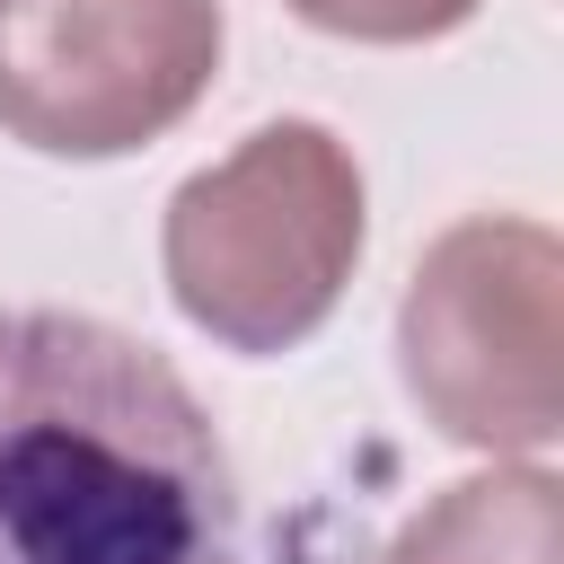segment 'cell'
Instances as JSON below:
<instances>
[{"label": "cell", "instance_id": "cell-1", "mask_svg": "<svg viewBox=\"0 0 564 564\" xmlns=\"http://www.w3.org/2000/svg\"><path fill=\"white\" fill-rule=\"evenodd\" d=\"M0 564H238V467L159 344L0 308Z\"/></svg>", "mask_w": 564, "mask_h": 564}, {"label": "cell", "instance_id": "cell-2", "mask_svg": "<svg viewBox=\"0 0 564 564\" xmlns=\"http://www.w3.org/2000/svg\"><path fill=\"white\" fill-rule=\"evenodd\" d=\"M361 238H370L361 159L326 123L282 115L167 194L159 273L194 335L264 361L335 317Z\"/></svg>", "mask_w": 564, "mask_h": 564}, {"label": "cell", "instance_id": "cell-3", "mask_svg": "<svg viewBox=\"0 0 564 564\" xmlns=\"http://www.w3.org/2000/svg\"><path fill=\"white\" fill-rule=\"evenodd\" d=\"M397 370L441 441L546 458L564 441V238L529 212L441 229L397 300Z\"/></svg>", "mask_w": 564, "mask_h": 564}, {"label": "cell", "instance_id": "cell-4", "mask_svg": "<svg viewBox=\"0 0 564 564\" xmlns=\"http://www.w3.org/2000/svg\"><path fill=\"white\" fill-rule=\"evenodd\" d=\"M220 44V0H0V132L35 159H132L203 106Z\"/></svg>", "mask_w": 564, "mask_h": 564}, {"label": "cell", "instance_id": "cell-5", "mask_svg": "<svg viewBox=\"0 0 564 564\" xmlns=\"http://www.w3.org/2000/svg\"><path fill=\"white\" fill-rule=\"evenodd\" d=\"M379 564H564V485L546 458H494L441 485Z\"/></svg>", "mask_w": 564, "mask_h": 564}, {"label": "cell", "instance_id": "cell-6", "mask_svg": "<svg viewBox=\"0 0 564 564\" xmlns=\"http://www.w3.org/2000/svg\"><path fill=\"white\" fill-rule=\"evenodd\" d=\"M282 9L344 44H432V35H458L485 0H282Z\"/></svg>", "mask_w": 564, "mask_h": 564}]
</instances>
